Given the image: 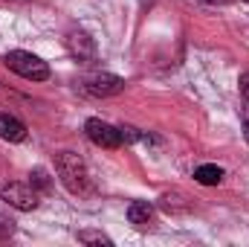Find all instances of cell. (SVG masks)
<instances>
[{"label": "cell", "mask_w": 249, "mask_h": 247, "mask_svg": "<svg viewBox=\"0 0 249 247\" xmlns=\"http://www.w3.org/2000/svg\"><path fill=\"white\" fill-rule=\"evenodd\" d=\"M241 96H244V99L249 102V70L244 73V76H241Z\"/></svg>", "instance_id": "4fadbf2b"}, {"label": "cell", "mask_w": 249, "mask_h": 247, "mask_svg": "<svg viewBox=\"0 0 249 247\" xmlns=\"http://www.w3.org/2000/svg\"><path fill=\"white\" fill-rule=\"evenodd\" d=\"M241 120H244V123H249V102H247V108L241 111Z\"/></svg>", "instance_id": "5bb4252c"}, {"label": "cell", "mask_w": 249, "mask_h": 247, "mask_svg": "<svg viewBox=\"0 0 249 247\" xmlns=\"http://www.w3.org/2000/svg\"><path fill=\"white\" fill-rule=\"evenodd\" d=\"M67 50H70L78 62H93V59H96V41H93L87 32H81V29H72V32L67 35Z\"/></svg>", "instance_id": "8992f818"}, {"label": "cell", "mask_w": 249, "mask_h": 247, "mask_svg": "<svg viewBox=\"0 0 249 247\" xmlns=\"http://www.w3.org/2000/svg\"><path fill=\"white\" fill-rule=\"evenodd\" d=\"M84 90L90 96H102V99L105 96H116V93L124 90V79L113 76V73H93V76L84 79Z\"/></svg>", "instance_id": "5b68a950"}, {"label": "cell", "mask_w": 249, "mask_h": 247, "mask_svg": "<svg viewBox=\"0 0 249 247\" xmlns=\"http://www.w3.org/2000/svg\"><path fill=\"white\" fill-rule=\"evenodd\" d=\"M12 233H15V224H12L9 218H0V242H3V239H9Z\"/></svg>", "instance_id": "7c38bea8"}, {"label": "cell", "mask_w": 249, "mask_h": 247, "mask_svg": "<svg viewBox=\"0 0 249 247\" xmlns=\"http://www.w3.org/2000/svg\"><path fill=\"white\" fill-rule=\"evenodd\" d=\"M29 178H32L29 184L35 186V189H41V192H47V189H50V175H47L44 169H35V172H32Z\"/></svg>", "instance_id": "8fae6325"}, {"label": "cell", "mask_w": 249, "mask_h": 247, "mask_svg": "<svg viewBox=\"0 0 249 247\" xmlns=\"http://www.w3.org/2000/svg\"><path fill=\"white\" fill-rule=\"evenodd\" d=\"M6 64H9V70H15L18 76H23V79H29V82H47V79H50L47 62H41L38 56H32V53H26V50H12V53L6 56Z\"/></svg>", "instance_id": "7a4b0ae2"}, {"label": "cell", "mask_w": 249, "mask_h": 247, "mask_svg": "<svg viewBox=\"0 0 249 247\" xmlns=\"http://www.w3.org/2000/svg\"><path fill=\"white\" fill-rule=\"evenodd\" d=\"M55 172H58L61 184L67 186L72 195L90 192V172H87V163H84L75 151H58V154H55Z\"/></svg>", "instance_id": "6da1fadb"}, {"label": "cell", "mask_w": 249, "mask_h": 247, "mask_svg": "<svg viewBox=\"0 0 249 247\" xmlns=\"http://www.w3.org/2000/svg\"><path fill=\"white\" fill-rule=\"evenodd\" d=\"M3 3H18V0H3Z\"/></svg>", "instance_id": "e0dca14e"}, {"label": "cell", "mask_w": 249, "mask_h": 247, "mask_svg": "<svg viewBox=\"0 0 249 247\" xmlns=\"http://www.w3.org/2000/svg\"><path fill=\"white\" fill-rule=\"evenodd\" d=\"M84 134H87L90 143H96V145H102V148H119V145H122L119 128H113V125L105 123V120H87V123H84Z\"/></svg>", "instance_id": "277c9868"}, {"label": "cell", "mask_w": 249, "mask_h": 247, "mask_svg": "<svg viewBox=\"0 0 249 247\" xmlns=\"http://www.w3.org/2000/svg\"><path fill=\"white\" fill-rule=\"evenodd\" d=\"M0 201H6L9 206H15V209H23V212H29V209H35L41 201H38V189L32 184H18V181H12V184H3L0 186Z\"/></svg>", "instance_id": "3957f363"}, {"label": "cell", "mask_w": 249, "mask_h": 247, "mask_svg": "<svg viewBox=\"0 0 249 247\" xmlns=\"http://www.w3.org/2000/svg\"><path fill=\"white\" fill-rule=\"evenodd\" d=\"M203 3H212V6H223V3H229V0H203Z\"/></svg>", "instance_id": "9a60e30c"}, {"label": "cell", "mask_w": 249, "mask_h": 247, "mask_svg": "<svg viewBox=\"0 0 249 247\" xmlns=\"http://www.w3.org/2000/svg\"><path fill=\"white\" fill-rule=\"evenodd\" d=\"M127 221H130L133 227L145 230V227L154 221V206H151L148 201H133V204L127 206Z\"/></svg>", "instance_id": "ba28073f"}, {"label": "cell", "mask_w": 249, "mask_h": 247, "mask_svg": "<svg viewBox=\"0 0 249 247\" xmlns=\"http://www.w3.org/2000/svg\"><path fill=\"white\" fill-rule=\"evenodd\" d=\"M194 181L203 186H217L223 181V169L214 166V163H206V166H197L194 169Z\"/></svg>", "instance_id": "9c48e42d"}, {"label": "cell", "mask_w": 249, "mask_h": 247, "mask_svg": "<svg viewBox=\"0 0 249 247\" xmlns=\"http://www.w3.org/2000/svg\"><path fill=\"white\" fill-rule=\"evenodd\" d=\"M78 242H81V245H105V247L113 245L105 233H96V230H81V233H78Z\"/></svg>", "instance_id": "30bf717a"}, {"label": "cell", "mask_w": 249, "mask_h": 247, "mask_svg": "<svg viewBox=\"0 0 249 247\" xmlns=\"http://www.w3.org/2000/svg\"><path fill=\"white\" fill-rule=\"evenodd\" d=\"M244 3H249V0H244Z\"/></svg>", "instance_id": "ac0fdd59"}, {"label": "cell", "mask_w": 249, "mask_h": 247, "mask_svg": "<svg viewBox=\"0 0 249 247\" xmlns=\"http://www.w3.org/2000/svg\"><path fill=\"white\" fill-rule=\"evenodd\" d=\"M244 137H247V143H249V123H244Z\"/></svg>", "instance_id": "2e32d148"}, {"label": "cell", "mask_w": 249, "mask_h": 247, "mask_svg": "<svg viewBox=\"0 0 249 247\" xmlns=\"http://www.w3.org/2000/svg\"><path fill=\"white\" fill-rule=\"evenodd\" d=\"M0 140L9 143H23L26 140V125L12 114H0Z\"/></svg>", "instance_id": "52a82bcc"}]
</instances>
